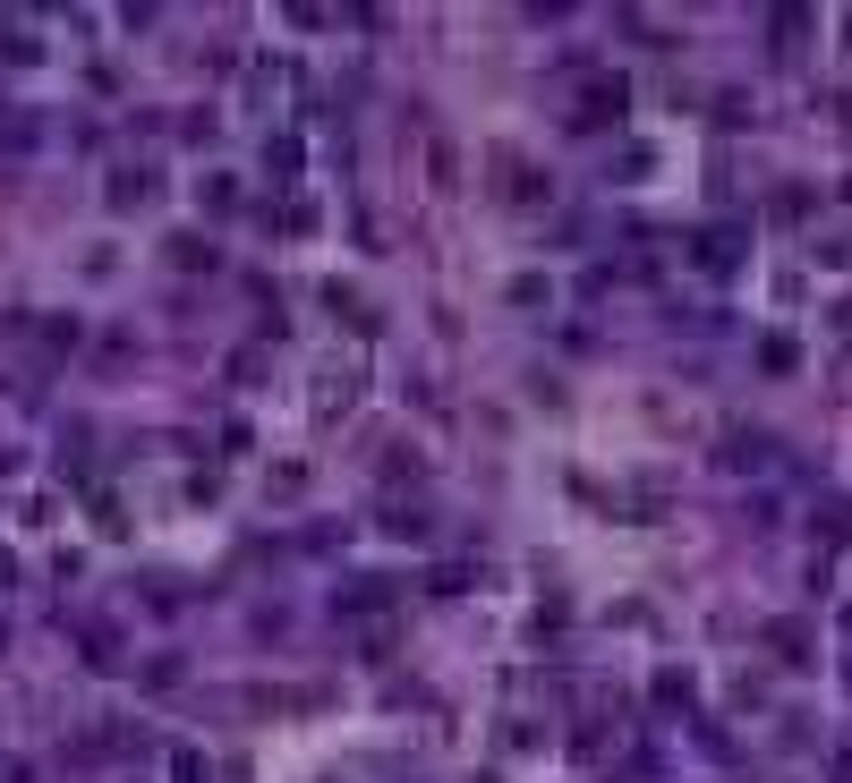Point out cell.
<instances>
[{
  "mask_svg": "<svg viewBox=\"0 0 852 783\" xmlns=\"http://www.w3.org/2000/svg\"><path fill=\"white\" fill-rule=\"evenodd\" d=\"M171 767H179V783H205V758H197V750H179Z\"/></svg>",
  "mask_w": 852,
  "mask_h": 783,
  "instance_id": "cell-5",
  "label": "cell"
},
{
  "mask_svg": "<svg viewBox=\"0 0 852 783\" xmlns=\"http://www.w3.org/2000/svg\"><path fill=\"white\" fill-rule=\"evenodd\" d=\"M136 196H154V170H111V205H136Z\"/></svg>",
  "mask_w": 852,
  "mask_h": 783,
  "instance_id": "cell-1",
  "label": "cell"
},
{
  "mask_svg": "<svg viewBox=\"0 0 852 783\" xmlns=\"http://www.w3.org/2000/svg\"><path fill=\"white\" fill-rule=\"evenodd\" d=\"M767 648L785 655V664H801V655H810V639H801V621H776V639H767Z\"/></svg>",
  "mask_w": 852,
  "mask_h": 783,
  "instance_id": "cell-2",
  "label": "cell"
},
{
  "mask_svg": "<svg viewBox=\"0 0 852 783\" xmlns=\"http://www.w3.org/2000/svg\"><path fill=\"white\" fill-rule=\"evenodd\" d=\"M819 528L835 537V545H844V537H852V494H844V503H827V511H819Z\"/></svg>",
  "mask_w": 852,
  "mask_h": 783,
  "instance_id": "cell-4",
  "label": "cell"
},
{
  "mask_svg": "<svg viewBox=\"0 0 852 783\" xmlns=\"http://www.w3.org/2000/svg\"><path fill=\"white\" fill-rule=\"evenodd\" d=\"M171 264H179V273H197V264H214V247H205V239H171Z\"/></svg>",
  "mask_w": 852,
  "mask_h": 783,
  "instance_id": "cell-3",
  "label": "cell"
}]
</instances>
